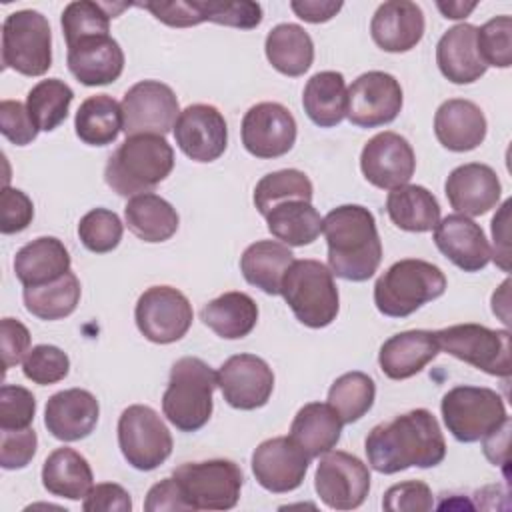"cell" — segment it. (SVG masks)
Masks as SVG:
<instances>
[{
    "label": "cell",
    "mask_w": 512,
    "mask_h": 512,
    "mask_svg": "<svg viewBox=\"0 0 512 512\" xmlns=\"http://www.w3.org/2000/svg\"><path fill=\"white\" fill-rule=\"evenodd\" d=\"M368 464L380 474L406 468H434L446 456V440L436 416L416 408L374 426L364 442Z\"/></svg>",
    "instance_id": "1"
},
{
    "label": "cell",
    "mask_w": 512,
    "mask_h": 512,
    "mask_svg": "<svg viewBox=\"0 0 512 512\" xmlns=\"http://www.w3.org/2000/svg\"><path fill=\"white\" fill-rule=\"evenodd\" d=\"M328 244V268L334 276L364 282L374 276L382 260V242L374 214L360 204H342L322 220Z\"/></svg>",
    "instance_id": "2"
},
{
    "label": "cell",
    "mask_w": 512,
    "mask_h": 512,
    "mask_svg": "<svg viewBox=\"0 0 512 512\" xmlns=\"http://www.w3.org/2000/svg\"><path fill=\"white\" fill-rule=\"evenodd\" d=\"M174 168V150L164 136L136 134L114 150L104 168L106 184L118 196L154 190Z\"/></svg>",
    "instance_id": "3"
},
{
    "label": "cell",
    "mask_w": 512,
    "mask_h": 512,
    "mask_svg": "<svg viewBox=\"0 0 512 512\" xmlns=\"http://www.w3.org/2000/svg\"><path fill=\"white\" fill-rule=\"evenodd\" d=\"M218 374L200 358L184 356L170 368V380L162 394V412L180 432L200 430L212 416V394Z\"/></svg>",
    "instance_id": "4"
},
{
    "label": "cell",
    "mask_w": 512,
    "mask_h": 512,
    "mask_svg": "<svg viewBox=\"0 0 512 512\" xmlns=\"http://www.w3.org/2000/svg\"><path fill=\"white\" fill-rule=\"evenodd\" d=\"M446 292L444 272L426 260L394 262L374 284V304L388 318H406Z\"/></svg>",
    "instance_id": "5"
},
{
    "label": "cell",
    "mask_w": 512,
    "mask_h": 512,
    "mask_svg": "<svg viewBox=\"0 0 512 512\" xmlns=\"http://www.w3.org/2000/svg\"><path fill=\"white\" fill-rule=\"evenodd\" d=\"M280 294L296 320L308 328H326L338 316L340 298L334 274L318 260H294L282 278Z\"/></svg>",
    "instance_id": "6"
},
{
    "label": "cell",
    "mask_w": 512,
    "mask_h": 512,
    "mask_svg": "<svg viewBox=\"0 0 512 512\" xmlns=\"http://www.w3.org/2000/svg\"><path fill=\"white\" fill-rule=\"evenodd\" d=\"M442 418L448 432L464 444L478 442L506 420L502 396L486 386H454L440 402Z\"/></svg>",
    "instance_id": "7"
},
{
    "label": "cell",
    "mask_w": 512,
    "mask_h": 512,
    "mask_svg": "<svg viewBox=\"0 0 512 512\" xmlns=\"http://www.w3.org/2000/svg\"><path fill=\"white\" fill-rule=\"evenodd\" d=\"M182 496L190 510H230L240 500L242 470L236 462L212 458L202 462H184L174 468Z\"/></svg>",
    "instance_id": "8"
},
{
    "label": "cell",
    "mask_w": 512,
    "mask_h": 512,
    "mask_svg": "<svg viewBox=\"0 0 512 512\" xmlns=\"http://www.w3.org/2000/svg\"><path fill=\"white\" fill-rule=\"evenodd\" d=\"M2 64L22 76H42L52 66V32L44 14L16 10L2 24Z\"/></svg>",
    "instance_id": "9"
},
{
    "label": "cell",
    "mask_w": 512,
    "mask_h": 512,
    "mask_svg": "<svg viewBox=\"0 0 512 512\" xmlns=\"http://www.w3.org/2000/svg\"><path fill=\"white\" fill-rule=\"evenodd\" d=\"M440 350L450 356L490 374L508 378L512 372L510 362V332L492 330L482 324H454L436 330Z\"/></svg>",
    "instance_id": "10"
},
{
    "label": "cell",
    "mask_w": 512,
    "mask_h": 512,
    "mask_svg": "<svg viewBox=\"0 0 512 512\" xmlns=\"http://www.w3.org/2000/svg\"><path fill=\"white\" fill-rule=\"evenodd\" d=\"M118 446L132 468L150 472L172 454V434L154 408L132 404L118 418Z\"/></svg>",
    "instance_id": "11"
},
{
    "label": "cell",
    "mask_w": 512,
    "mask_h": 512,
    "mask_svg": "<svg viewBox=\"0 0 512 512\" xmlns=\"http://www.w3.org/2000/svg\"><path fill=\"white\" fill-rule=\"evenodd\" d=\"M134 320L140 334L154 344H172L186 336L194 312L190 300L172 286H150L134 308Z\"/></svg>",
    "instance_id": "12"
},
{
    "label": "cell",
    "mask_w": 512,
    "mask_h": 512,
    "mask_svg": "<svg viewBox=\"0 0 512 512\" xmlns=\"http://www.w3.org/2000/svg\"><path fill=\"white\" fill-rule=\"evenodd\" d=\"M122 132L126 136L136 134H168L178 116L180 106L174 90L158 80L136 82L124 94L122 102Z\"/></svg>",
    "instance_id": "13"
},
{
    "label": "cell",
    "mask_w": 512,
    "mask_h": 512,
    "mask_svg": "<svg viewBox=\"0 0 512 512\" xmlns=\"http://www.w3.org/2000/svg\"><path fill=\"white\" fill-rule=\"evenodd\" d=\"M314 488L328 508L354 510L370 492V470L358 456L330 450L316 466Z\"/></svg>",
    "instance_id": "14"
},
{
    "label": "cell",
    "mask_w": 512,
    "mask_h": 512,
    "mask_svg": "<svg viewBox=\"0 0 512 512\" xmlns=\"http://www.w3.org/2000/svg\"><path fill=\"white\" fill-rule=\"evenodd\" d=\"M400 82L382 70L360 74L346 92V116L358 128H378L396 120L402 110Z\"/></svg>",
    "instance_id": "15"
},
{
    "label": "cell",
    "mask_w": 512,
    "mask_h": 512,
    "mask_svg": "<svg viewBox=\"0 0 512 512\" xmlns=\"http://www.w3.org/2000/svg\"><path fill=\"white\" fill-rule=\"evenodd\" d=\"M242 144L256 158H280L296 142V120L278 102H258L242 118Z\"/></svg>",
    "instance_id": "16"
},
{
    "label": "cell",
    "mask_w": 512,
    "mask_h": 512,
    "mask_svg": "<svg viewBox=\"0 0 512 512\" xmlns=\"http://www.w3.org/2000/svg\"><path fill=\"white\" fill-rule=\"evenodd\" d=\"M360 170L364 178L382 190H394L410 182L416 170V156L410 142L396 132H380L372 136L360 154Z\"/></svg>",
    "instance_id": "17"
},
{
    "label": "cell",
    "mask_w": 512,
    "mask_h": 512,
    "mask_svg": "<svg viewBox=\"0 0 512 512\" xmlns=\"http://www.w3.org/2000/svg\"><path fill=\"white\" fill-rule=\"evenodd\" d=\"M218 388L224 400L238 410L262 408L274 390V372L256 354L230 356L218 368Z\"/></svg>",
    "instance_id": "18"
},
{
    "label": "cell",
    "mask_w": 512,
    "mask_h": 512,
    "mask_svg": "<svg viewBox=\"0 0 512 512\" xmlns=\"http://www.w3.org/2000/svg\"><path fill=\"white\" fill-rule=\"evenodd\" d=\"M310 458L290 436H276L260 442L252 454L256 482L274 494L296 490L308 472Z\"/></svg>",
    "instance_id": "19"
},
{
    "label": "cell",
    "mask_w": 512,
    "mask_h": 512,
    "mask_svg": "<svg viewBox=\"0 0 512 512\" xmlns=\"http://www.w3.org/2000/svg\"><path fill=\"white\" fill-rule=\"evenodd\" d=\"M172 130L178 148L194 162H214L228 146L226 120L212 104L186 106Z\"/></svg>",
    "instance_id": "20"
},
{
    "label": "cell",
    "mask_w": 512,
    "mask_h": 512,
    "mask_svg": "<svg viewBox=\"0 0 512 512\" xmlns=\"http://www.w3.org/2000/svg\"><path fill=\"white\" fill-rule=\"evenodd\" d=\"M444 192L456 214L482 216L496 208L502 184L488 164L468 162L448 174Z\"/></svg>",
    "instance_id": "21"
},
{
    "label": "cell",
    "mask_w": 512,
    "mask_h": 512,
    "mask_svg": "<svg viewBox=\"0 0 512 512\" xmlns=\"http://www.w3.org/2000/svg\"><path fill=\"white\" fill-rule=\"evenodd\" d=\"M100 404L84 388H68L52 394L44 408V426L62 442H76L90 436L98 424Z\"/></svg>",
    "instance_id": "22"
},
{
    "label": "cell",
    "mask_w": 512,
    "mask_h": 512,
    "mask_svg": "<svg viewBox=\"0 0 512 512\" xmlns=\"http://www.w3.org/2000/svg\"><path fill=\"white\" fill-rule=\"evenodd\" d=\"M436 248L460 270L478 272L492 260L484 230L464 214H448L434 228Z\"/></svg>",
    "instance_id": "23"
},
{
    "label": "cell",
    "mask_w": 512,
    "mask_h": 512,
    "mask_svg": "<svg viewBox=\"0 0 512 512\" xmlns=\"http://www.w3.org/2000/svg\"><path fill=\"white\" fill-rule=\"evenodd\" d=\"M68 70L84 86H104L120 78L124 52L110 36H90L68 44Z\"/></svg>",
    "instance_id": "24"
},
{
    "label": "cell",
    "mask_w": 512,
    "mask_h": 512,
    "mask_svg": "<svg viewBox=\"0 0 512 512\" xmlns=\"http://www.w3.org/2000/svg\"><path fill=\"white\" fill-rule=\"evenodd\" d=\"M424 14L416 2L388 0L380 4L370 22V34L384 52H408L424 36Z\"/></svg>",
    "instance_id": "25"
},
{
    "label": "cell",
    "mask_w": 512,
    "mask_h": 512,
    "mask_svg": "<svg viewBox=\"0 0 512 512\" xmlns=\"http://www.w3.org/2000/svg\"><path fill=\"white\" fill-rule=\"evenodd\" d=\"M440 352L430 330H406L390 336L378 352V364L390 380H406L422 372Z\"/></svg>",
    "instance_id": "26"
},
{
    "label": "cell",
    "mask_w": 512,
    "mask_h": 512,
    "mask_svg": "<svg viewBox=\"0 0 512 512\" xmlns=\"http://www.w3.org/2000/svg\"><path fill=\"white\" fill-rule=\"evenodd\" d=\"M486 116L478 104L464 98L442 102L434 114V134L452 152H470L486 138Z\"/></svg>",
    "instance_id": "27"
},
{
    "label": "cell",
    "mask_w": 512,
    "mask_h": 512,
    "mask_svg": "<svg viewBox=\"0 0 512 512\" xmlns=\"http://www.w3.org/2000/svg\"><path fill=\"white\" fill-rule=\"evenodd\" d=\"M436 64L452 84H472L486 74L476 46V26L456 24L446 30L436 44Z\"/></svg>",
    "instance_id": "28"
},
{
    "label": "cell",
    "mask_w": 512,
    "mask_h": 512,
    "mask_svg": "<svg viewBox=\"0 0 512 512\" xmlns=\"http://www.w3.org/2000/svg\"><path fill=\"white\" fill-rule=\"evenodd\" d=\"M70 272V254L62 240L40 236L24 244L14 256V274L22 286H42Z\"/></svg>",
    "instance_id": "29"
},
{
    "label": "cell",
    "mask_w": 512,
    "mask_h": 512,
    "mask_svg": "<svg viewBox=\"0 0 512 512\" xmlns=\"http://www.w3.org/2000/svg\"><path fill=\"white\" fill-rule=\"evenodd\" d=\"M340 434L342 420L328 402L304 404L290 424V438L310 460L330 452L338 444Z\"/></svg>",
    "instance_id": "30"
},
{
    "label": "cell",
    "mask_w": 512,
    "mask_h": 512,
    "mask_svg": "<svg viewBox=\"0 0 512 512\" xmlns=\"http://www.w3.org/2000/svg\"><path fill=\"white\" fill-rule=\"evenodd\" d=\"M124 218L136 238L152 244L170 240L180 224L176 208L154 192L132 196L124 206Z\"/></svg>",
    "instance_id": "31"
},
{
    "label": "cell",
    "mask_w": 512,
    "mask_h": 512,
    "mask_svg": "<svg viewBox=\"0 0 512 512\" xmlns=\"http://www.w3.org/2000/svg\"><path fill=\"white\" fill-rule=\"evenodd\" d=\"M292 262L294 254L286 244L276 240H258L242 252L240 270L248 284L260 288L264 294L278 296L282 278Z\"/></svg>",
    "instance_id": "32"
},
{
    "label": "cell",
    "mask_w": 512,
    "mask_h": 512,
    "mask_svg": "<svg viewBox=\"0 0 512 512\" xmlns=\"http://www.w3.org/2000/svg\"><path fill=\"white\" fill-rule=\"evenodd\" d=\"M270 234L286 246H308L322 232V216L308 200L290 198L270 206L264 214Z\"/></svg>",
    "instance_id": "33"
},
{
    "label": "cell",
    "mask_w": 512,
    "mask_h": 512,
    "mask_svg": "<svg viewBox=\"0 0 512 512\" xmlns=\"http://www.w3.org/2000/svg\"><path fill=\"white\" fill-rule=\"evenodd\" d=\"M94 474L88 460L74 448H56L48 454L42 466L44 488L68 500H84L92 490Z\"/></svg>",
    "instance_id": "34"
},
{
    "label": "cell",
    "mask_w": 512,
    "mask_h": 512,
    "mask_svg": "<svg viewBox=\"0 0 512 512\" xmlns=\"http://www.w3.org/2000/svg\"><path fill=\"white\" fill-rule=\"evenodd\" d=\"M200 318L216 336L238 340L254 330L258 322V306L246 292L232 290L204 304Z\"/></svg>",
    "instance_id": "35"
},
{
    "label": "cell",
    "mask_w": 512,
    "mask_h": 512,
    "mask_svg": "<svg viewBox=\"0 0 512 512\" xmlns=\"http://www.w3.org/2000/svg\"><path fill=\"white\" fill-rule=\"evenodd\" d=\"M264 52L272 68L290 78L302 76L314 62V42L310 34L290 22L278 24L268 32Z\"/></svg>",
    "instance_id": "36"
},
{
    "label": "cell",
    "mask_w": 512,
    "mask_h": 512,
    "mask_svg": "<svg viewBox=\"0 0 512 512\" xmlns=\"http://www.w3.org/2000/svg\"><path fill=\"white\" fill-rule=\"evenodd\" d=\"M386 212L390 220L406 232H430L440 222V204L436 196L418 184H404L390 190Z\"/></svg>",
    "instance_id": "37"
},
{
    "label": "cell",
    "mask_w": 512,
    "mask_h": 512,
    "mask_svg": "<svg viewBox=\"0 0 512 512\" xmlns=\"http://www.w3.org/2000/svg\"><path fill=\"white\" fill-rule=\"evenodd\" d=\"M346 82L336 70L316 72L304 86L302 106L320 128L338 126L346 116Z\"/></svg>",
    "instance_id": "38"
},
{
    "label": "cell",
    "mask_w": 512,
    "mask_h": 512,
    "mask_svg": "<svg viewBox=\"0 0 512 512\" xmlns=\"http://www.w3.org/2000/svg\"><path fill=\"white\" fill-rule=\"evenodd\" d=\"M76 136L88 146H108L122 130V108L108 94L88 96L76 110Z\"/></svg>",
    "instance_id": "39"
},
{
    "label": "cell",
    "mask_w": 512,
    "mask_h": 512,
    "mask_svg": "<svg viewBox=\"0 0 512 512\" xmlns=\"http://www.w3.org/2000/svg\"><path fill=\"white\" fill-rule=\"evenodd\" d=\"M80 294V280L72 270L54 282L26 286L22 292L26 310L40 320H60L70 316L80 302Z\"/></svg>",
    "instance_id": "40"
},
{
    "label": "cell",
    "mask_w": 512,
    "mask_h": 512,
    "mask_svg": "<svg viewBox=\"0 0 512 512\" xmlns=\"http://www.w3.org/2000/svg\"><path fill=\"white\" fill-rule=\"evenodd\" d=\"M74 100L72 88L60 78L40 80L26 96V110L38 130L52 132L68 116Z\"/></svg>",
    "instance_id": "41"
},
{
    "label": "cell",
    "mask_w": 512,
    "mask_h": 512,
    "mask_svg": "<svg viewBox=\"0 0 512 512\" xmlns=\"http://www.w3.org/2000/svg\"><path fill=\"white\" fill-rule=\"evenodd\" d=\"M374 398V380L358 370L338 376L328 390V404L340 416L342 424L358 422L372 408Z\"/></svg>",
    "instance_id": "42"
},
{
    "label": "cell",
    "mask_w": 512,
    "mask_h": 512,
    "mask_svg": "<svg viewBox=\"0 0 512 512\" xmlns=\"http://www.w3.org/2000/svg\"><path fill=\"white\" fill-rule=\"evenodd\" d=\"M118 12L120 10H114V6L104 2H90V0L70 2L62 10V20H60L66 46L82 38L108 34L110 18H114Z\"/></svg>",
    "instance_id": "43"
},
{
    "label": "cell",
    "mask_w": 512,
    "mask_h": 512,
    "mask_svg": "<svg viewBox=\"0 0 512 512\" xmlns=\"http://www.w3.org/2000/svg\"><path fill=\"white\" fill-rule=\"evenodd\" d=\"M312 196H314V188L310 178L300 170L286 168V170L270 172L258 180L254 188V206L264 216L266 210L278 202H284L290 198L312 202Z\"/></svg>",
    "instance_id": "44"
},
{
    "label": "cell",
    "mask_w": 512,
    "mask_h": 512,
    "mask_svg": "<svg viewBox=\"0 0 512 512\" xmlns=\"http://www.w3.org/2000/svg\"><path fill=\"white\" fill-rule=\"evenodd\" d=\"M124 226L116 212L108 208H92L80 218L78 238L86 250L94 254L112 252L122 240Z\"/></svg>",
    "instance_id": "45"
},
{
    "label": "cell",
    "mask_w": 512,
    "mask_h": 512,
    "mask_svg": "<svg viewBox=\"0 0 512 512\" xmlns=\"http://www.w3.org/2000/svg\"><path fill=\"white\" fill-rule=\"evenodd\" d=\"M476 46L486 66L508 68L512 64V18L502 14L476 28Z\"/></svg>",
    "instance_id": "46"
},
{
    "label": "cell",
    "mask_w": 512,
    "mask_h": 512,
    "mask_svg": "<svg viewBox=\"0 0 512 512\" xmlns=\"http://www.w3.org/2000/svg\"><path fill=\"white\" fill-rule=\"evenodd\" d=\"M22 372L28 380L40 386H50L64 380L70 372L68 354L52 344H38L30 348L22 362Z\"/></svg>",
    "instance_id": "47"
},
{
    "label": "cell",
    "mask_w": 512,
    "mask_h": 512,
    "mask_svg": "<svg viewBox=\"0 0 512 512\" xmlns=\"http://www.w3.org/2000/svg\"><path fill=\"white\" fill-rule=\"evenodd\" d=\"M202 12L208 22L250 30L262 22V6L250 0H202Z\"/></svg>",
    "instance_id": "48"
},
{
    "label": "cell",
    "mask_w": 512,
    "mask_h": 512,
    "mask_svg": "<svg viewBox=\"0 0 512 512\" xmlns=\"http://www.w3.org/2000/svg\"><path fill=\"white\" fill-rule=\"evenodd\" d=\"M36 414L34 394L18 384L0 388V430L30 428Z\"/></svg>",
    "instance_id": "49"
},
{
    "label": "cell",
    "mask_w": 512,
    "mask_h": 512,
    "mask_svg": "<svg viewBox=\"0 0 512 512\" xmlns=\"http://www.w3.org/2000/svg\"><path fill=\"white\" fill-rule=\"evenodd\" d=\"M434 496L426 482L408 480L390 486L384 492L382 508L390 512H416V510H432Z\"/></svg>",
    "instance_id": "50"
},
{
    "label": "cell",
    "mask_w": 512,
    "mask_h": 512,
    "mask_svg": "<svg viewBox=\"0 0 512 512\" xmlns=\"http://www.w3.org/2000/svg\"><path fill=\"white\" fill-rule=\"evenodd\" d=\"M38 436L32 428L0 430V466L4 470H18L30 464L36 454Z\"/></svg>",
    "instance_id": "51"
},
{
    "label": "cell",
    "mask_w": 512,
    "mask_h": 512,
    "mask_svg": "<svg viewBox=\"0 0 512 512\" xmlns=\"http://www.w3.org/2000/svg\"><path fill=\"white\" fill-rule=\"evenodd\" d=\"M34 218V204L26 192L4 186L0 194V232L16 234L30 226Z\"/></svg>",
    "instance_id": "52"
},
{
    "label": "cell",
    "mask_w": 512,
    "mask_h": 512,
    "mask_svg": "<svg viewBox=\"0 0 512 512\" xmlns=\"http://www.w3.org/2000/svg\"><path fill=\"white\" fill-rule=\"evenodd\" d=\"M152 12V16L172 28H188L206 22L202 12V0H172V2H142L138 4Z\"/></svg>",
    "instance_id": "53"
},
{
    "label": "cell",
    "mask_w": 512,
    "mask_h": 512,
    "mask_svg": "<svg viewBox=\"0 0 512 512\" xmlns=\"http://www.w3.org/2000/svg\"><path fill=\"white\" fill-rule=\"evenodd\" d=\"M0 132L16 146H26L38 136V128L32 122L26 104L18 100L0 102Z\"/></svg>",
    "instance_id": "54"
},
{
    "label": "cell",
    "mask_w": 512,
    "mask_h": 512,
    "mask_svg": "<svg viewBox=\"0 0 512 512\" xmlns=\"http://www.w3.org/2000/svg\"><path fill=\"white\" fill-rule=\"evenodd\" d=\"M0 346L4 370L16 366L30 352V332L16 318H2L0 322Z\"/></svg>",
    "instance_id": "55"
},
{
    "label": "cell",
    "mask_w": 512,
    "mask_h": 512,
    "mask_svg": "<svg viewBox=\"0 0 512 512\" xmlns=\"http://www.w3.org/2000/svg\"><path fill=\"white\" fill-rule=\"evenodd\" d=\"M82 508L86 512H130L132 498L120 484L102 482L92 486L82 502Z\"/></svg>",
    "instance_id": "56"
},
{
    "label": "cell",
    "mask_w": 512,
    "mask_h": 512,
    "mask_svg": "<svg viewBox=\"0 0 512 512\" xmlns=\"http://www.w3.org/2000/svg\"><path fill=\"white\" fill-rule=\"evenodd\" d=\"M144 510L146 512H162V510H190V506L186 504L182 490L176 482V478H164L160 482H156L148 494H146V502H144Z\"/></svg>",
    "instance_id": "57"
},
{
    "label": "cell",
    "mask_w": 512,
    "mask_h": 512,
    "mask_svg": "<svg viewBox=\"0 0 512 512\" xmlns=\"http://www.w3.org/2000/svg\"><path fill=\"white\" fill-rule=\"evenodd\" d=\"M508 210L510 200L500 206V212L492 218V238H494V252L492 260L504 270H510V244H508Z\"/></svg>",
    "instance_id": "58"
},
{
    "label": "cell",
    "mask_w": 512,
    "mask_h": 512,
    "mask_svg": "<svg viewBox=\"0 0 512 512\" xmlns=\"http://www.w3.org/2000/svg\"><path fill=\"white\" fill-rule=\"evenodd\" d=\"M342 2H332V0H292L290 8L292 12L310 24H320L332 20L340 10Z\"/></svg>",
    "instance_id": "59"
},
{
    "label": "cell",
    "mask_w": 512,
    "mask_h": 512,
    "mask_svg": "<svg viewBox=\"0 0 512 512\" xmlns=\"http://www.w3.org/2000/svg\"><path fill=\"white\" fill-rule=\"evenodd\" d=\"M508 432H510V418L496 430H492L488 436L482 438L484 442V454L494 464H506L508 460Z\"/></svg>",
    "instance_id": "60"
},
{
    "label": "cell",
    "mask_w": 512,
    "mask_h": 512,
    "mask_svg": "<svg viewBox=\"0 0 512 512\" xmlns=\"http://www.w3.org/2000/svg\"><path fill=\"white\" fill-rule=\"evenodd\" d=\"M436 6L444 14V18L462 20L476 8V2H436Z\"/></svg>",
    "instance_id": "61"
}]
</instances>
